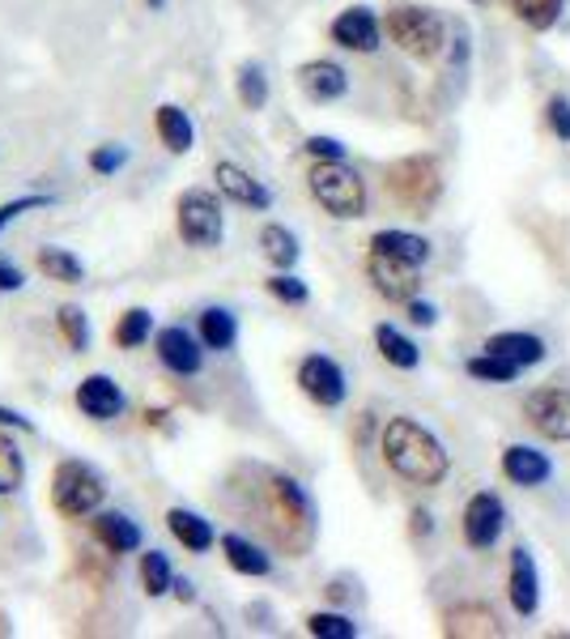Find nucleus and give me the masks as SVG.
Returning <instances> with one entry per match:
<instances>
[{"instance_id":"obj_19","label":"nucleus","mask_w":570,"mask_h":639,"mask_svg":"<svg viewBox=\"0 0 570 639\" xmlns=\"http://www.w3.org/2000/svg\"><path fill=\"white\" fill-rule=\"evenodd\" d=\"M213 179H218V188H222L230 200H239V205H252V209H268V205H272L265 184L252 179V175H247L243 166H234V162H218Z\"/></svg>"},{"instance_id":"obj_27","label":"nucleus","mask_w":570,"mask_h":639,"mask_svg":"<svg viewBox=\"0 0 570 639\" xmlns=\"http://www.w3.org/2000/svg\"><path fill=\"white\" fill-rule=\"evenodd\" d=\"M234 337H239V324H234V316H230L226 307H209L200 316V341H205V350H230Z\"/></svg>"},{"instance_id":"obj_14","label":"nucleus","mask_w":570,"mask_h":639,"mask_svg":"<svg viewBox=\"0 0 570 639\" xmlns=\"http://www.w3.org/2000/svg\"><path fill=\"white\" fill-rule=\"evenodd\" d=\"M333 43H341L345 51H380L383 26L371 9H345L341 18L333 22Z\"/></svg>"},{"instance_id":"obj_23","label":"nucleus","mask_w":570,"mask_h":639,"mask_svg":"<svg viewBox=\"0 0 570 639\" xmlns=\"http://www.w3.org/2000/svg\"><path fill=\"white\" fill-rule=\"evenodd\" d=\"M222 550H226V562L239 576H268V571H272V559H268L265 550H260L256 542L239 537V533H226V537H222Z\"/></svg>"},{"instance_id":"obj_24","label":"nucleus","mask_w":570,"mask_h":639,"mask_svg":"<svg viewBox=\"0 0 570 639\" xmlns=\"http://www.w3.org/2000/svg\"><path fill=\"white\" fill-rule=\"evenodd\" d=\"M375 346H380L383 362H392L396 371H414L421 362V350L396 328V324H380V328H375Z\"/></svg>"},{"instance_id":"obj_7","label":"nucleus","mask_w":570,"mask_h":639,"mask_svg":"<svg viewBox=\"0 0 570 639\" xmlns=\"http://www.w3.org/2000/svg\"><path fill=\"white\" fill-rule=\"evenodd\" d=\"M367 278L375 281V290H380L387 303H409V299H418L421 265L396 256V252L371 247V256H367Z\"/></svg>"},{"instance_id":"obj_2","label":"nucleus","mask_w":570,"mask_h":639,"mask_svg":"<svg viewBox=\"0 0 570 639\" xmlns=\"http://www.w3.org/2000/svg\"><path fill=\"white\" fill-rule=\"evenodd\" d=\"M380 448L387 469L400 481H409V486H421V490L426 486H439V481L447 478V469H452L447 448L439 443V435H430L414 418H392L383 427Z\"/></svg>"},{"instance_id":"obj_35","label":"nucleus","mask_w":570,"mask_h":639,"mask_svg":"<svg viewBox=\"0 0 570 639\" xmlns=\"http://www.w3.org/2000/svg\"><path fill=\"white\" fill-rule=\"evenodd\" d=\"M306 631H311L315 639H358V623L345 618V614H328V609H319V614L306 618Z\"/></svg>"},{"instance_id":"obj_9","label":"nucleus","mask_w":570,"mask_h":639,"mask_svg":"<svg viewBox=\"0 0 570 639\" xmlns=\"http://www.w3.org/2000/svg\"><path fill=\"white\" fill-rule=\"evenodd\" d=\"M524 418L536 435L554 443H570V388H536L524 400Z\"/></svg>"},{"instance_id":"obj_31","label":"nucleus","mask_w":570,"mask_h":639,"mask_svg":"<svg viewBox=\"0 0 570 639\" xmlns=\"http://www.w3.org/2000/svg\"><path fill=\"white\" fill-rule=\"evenodd\" d=\"M520 371H524V367L498 359V355H477V359H468V375H473V380H486V384H515Z\"/></svg>"},{"instance_id":"obj_39","label":"nucleus","mask_w":570,"mask_h":639,"mask_svg":"<svg viewBox=\"0 0 570 639\" xmlns=\"http://www.w3.org/2000/svg\"><path fill=\"white\" fill-rule=\"evenodd\" d=\"M545 120H549V128H554L558 141H570V98L567 94H554V98H549Z\"/></svg>"},{"instance_id":"obj_47","label":"nucleus","mask_w":570,"mask_h":639,"mask_svg":"<svg viewBox=\"0 0 570 639\" xmlns=\"http://www.w3.org/2000/svg\"><path fill=\"white\" fill-rule=\"evenodd\" d=\"M179 601H196V589H191V580H175V589H171Z\"/></svg>"},{"instance_id":"obj_43","label":"nucleus","mask_w":570,"mask_h":639,"mask_svg":"<svg viewBox=\"0 0 570 639\" xmlns=\"http://www.w3.org/2000/svg\"><path fill=\"white\" fill-rule=\"evenodd\" d=\"M409 320H414L418 328H430V324L439 320V312H434V303H421V299H409Z\"/></svg>"},{"instance_id":"obj_46","label":"nucleus","mask_w":570,"mask_h":639,"mask_svg":"<svg viewBox=\"0 0 570 639\" xmlns=\"http://www.w3.org/2000/svg\"><path fill=\"white\" fill-rule=\"evenodd\" d=\"M426 533H434V516L430 512H414V537H426Z\"/></svg>"},{"instance_id":"obj_16","label":"nucleus","mask_w":570,"mask_h":639,"mask_svg":"<svg viewBox=\"0 0 570 639\" xmlns=\"http://www.w3.org/2000/svg\"><path fill=\"white\" fill-rule=\"evenodd\" d=\"M299 85H303L306 98H315V103H337L349 90V78H345L341 65H333V60H306L303 69H299Z\"/></svg>"},{"instance_id":"obj_32","label":"nucleus","mask_w":570,"mask_h":639,"mask_svg":"<svg viewBox=\"0 0 570 639\" xmlns=\"http://www.w3.org/2000/svg\"><path fill=\"white\" fill-rule=\"evenodd\" d=\"M141 584H146V593H150V597H162V593H171V589H175V576H171V562H166V555H158V550L141 555Z\"/></svg>"},{"instance_id":"obj_8","label":"nucleus","mask_w":570,"mask_h":639,"mask_svg":"<svg viewBox=\"0 0 570 639\" xmlns=\"http://www.w3.org/2000/svg\"><path fill=\"white\" fill-rule=\"evenodd\" d=\"M179 235L191 247H218L222 243V205L213 193L191 188L179 197Z\"/></svg>"},{"instance_id":"obj_28","label":"nucleus","mask_w":570,"mask_h":639,"mask_svg":"<svg viewBox=\"0 0 570 639\" xmlns=\"http://www.w3.org/2000/svg\"><path fill=\"white\" fill-rule=\"evenodd\" d=\"M371 247H383V252H396V256H405V260H414V265H426L430 260V243L421 240V235H409V231H380Z\"/></svg>"},{"instance_id":"obj_45","label":"nucleus","mask_w":570,"mask_h":639,"mask_svg":"<svg viewBox=\"0 0 570 639\" xmlns=\"http://www.w3.org/2000/svg\"><path fill=\"white\" fill-rule=\"evenodd\" d=\"M9 290H22V274L13 265H0V294H9Z\"/></svg>"},{"instance_id":"obj_33","label":"nucleus","mask_w":570,"mask_h":639,"mask_svg":"<svg viewBox=\"0 0 570 639\" xmlns=\"http://www.w3.org/2000/svg\"><path fill=\"white\" fill-rule=\"evenodd\" d=\"M150 328H153L150 312H146V307H132V312H124L119 328H115V346H124V350H137L141 341H150Z\"/></svg>"},{"instance_id":"obj_11","label":"nucleus","mask_w":570,"mask_h":639,"mask_svg":"<svg viewBox=\"0 0 570 639\" xmlns=\"http://www.w3.org/2000/svg\"><path fill=\"white\" fill-rule=\"evenodd\" d=\"M299 388H303L315 405L337 409L345 400V371L328 359V355H306V359L299 362Z\"/></svg>"},{"instance_id":"obj_20","label":"nucleus","mask_w":570,"mask_h":639,"mask_svg":"<svg viewBox=\"0 0 570 639\" xmlns=\"http://www.w3.org/2000/svg\"><path fill=\"white\" fill-rule=\"evenodd\" d=\"M486 355H498L515 367H536V362H545V341L533 333H495L486 341Z\"/></svg>"},{"instance_id":"obj_25","label":"nucleus","mask_w":570,"mask_h":639,"mask_svg":"<svg viewBox=\"0 0 570 639\" xmlns=\"http://www.w3.org/2000/svg\"><path fill=\"white\" fill-rule=\"evenodd\" d=\"M158 137H162V146L171 150V154H188L191 150V120H188V112H179V107H158Z\"/></svg>"},{"instance_id":"obj_41","label":"nucleus","mask_w":570,"mask_h":639,"mask_svg":"<svg viewBox=\"0 0 570 639\" xmlns=\"http://www.w3.org/2000/svg\"><path fill=\"white\" fill-rule=\"evenodd\" d=\"M124 166V150H115V146H98L94 154H90V171L94 175H115Z\"/></svg>"},{"instance_id":"obj_5","label":"nucleus","mask_w":570,"mask_h":639,"mask_svg":"<svg viewBox=\"0 0 570 639\" xmlns=\"http://www.w3.org/2000/svg\"><path fill=\"white\" fill-rule=\"evenodd\" d=\"M383 31L405 56H414L421 65H430L443 51V18L421 4H392L383 18Z\"/></svg>"},{"instance_id":"obj_10","label":"nucleus","mask_w":570,"mask_h":639,"mask_svg":"<svg viewBox=\"0 0 570 639\" xmlns=\"http://www.w3.org/2000/svg\"><path fill=\"white\" fill-rule=\"evenodd\" d=\"M502 520H507L502 499H498L495 490H477V495L468 499V508H464L460 533H464V542H468L473 550H490L498 542V533H502Z\"/></svg>"},{"instance_id":"obj_37","label":"nucleus","mask_w":570,"mask_h":639,"mask_svg":"<svg viewBox=\"0 0 570 639\" xmlns=\"http://www.w3.org/2000/svg\"><path fill=\"white\" fill-rule=\"evenodd\" d=\"M56 324H60V333H65V341L73 346V350H85L90 346V324H85V312L81 307H60V316H56Z\"/></svg>"},{"instance_id":"obj_18","label":"nucleus","mask_w":570,"mask_h":639,"mask_svg":"<svg viewBox=\"0 0 570 639\" xmlns=\"http://www.w3.org/2000/svg\"><path fill=\"white\" fill-rule=\"evenodd\" d=\"M158 359L166 362L171 371H179V375H196L200 371V346H196V337L188 328L171 324V328L158 333Z\"/></svg>"},{"instance_id":"obj_36","label":"nucleus","mask_w":570,"mask_h":639,"mask_svg":"<svg viewBox=\"0 0 570 639\" xmlns=\"http://www.w3.org/2000/svg\"><path fill=\"white\" fill-rule=\"evenodd\" d=\"M22 478H26V465H22L18 443L0 435V495H13L22 486Z\"/></svg>"},{"instance_id":"obj_6","label":"nucleus","mask_w":570,"mask_h":639,"mask_svg":"<svg viewBox=\"0 0 570 639\" xmlns=\"http://www.w3.org/2000/svg\"><path fill=\"white\" fill-rule=\"evenodd\" d=\"M51 503L73 520L90 516L103 503V478L90 465H81V461H65L56 469V478H51Z\"/></svg>"},{"instance_id":"obj_22","label":"nucleus","mask_w":570,"mask_h":639,"mask_svg":"<svg viewBox=\"0 0 570 639\" xmlns=\"http://www.w3.org/2000/svg\"><path fill=\"white\" fill-rule=\"evenodd\" d=\"M166 524H171L175 542H184L191 555H205V550L218 542L213 524H209V520H200L196 512H184V508H171V512H166Z\"/></svg>"},{"instance_id":"obj_17","label":"nucleus","mask_w":570,"mask_h":639,"mask_svg":"<svg viewBox=\"0 0 570 639\" xmlns=\"http://www.w3.org/2000/svg\"><path fill=\"white\" fill-rule=\"evenodd\" d=\"M77 405H81L85 418L107 422V418H115V414L124 409V393L115 388L107 375H85V380L77 384Z\"/></svg>"},{"instance_id":"obj_29","label":"nucleus","mask_w":570,"mask_h":639,"mask_svg":"<svg viewBox=\"0 0 570 639\" xmlns=\"http://www.w3.org/2000/svg\"><path fill=\"white\" fill-rule=\"evenodd\" d=\"M562 4H567V0H511L515 18H520L524 26H533V31H549V26H558Z\"/></svg>"},{"instance_id":"obj_48","label":"nucleus","mask_w":570,"mask_h":639,"mask_svg":"<svg viewBox=\"0 0 570 639\" xmlns=\"http://www.w3.org/2000/svg\"><path fill=\"white\" fill-rule=\"evenodd\" d=\"M150 9L153 13H162V9H166V0H150Z\"/></svg>"},{"instance_id":"obj_34","label":"nucleus","mask_w":570,"mask_h":639,"mask_svg":"<svg viewBox=\"0 0 570 639\" xmlns=\"http://www.w3.org/2000/svg\"><path fill=\"white\" fill-rule=\"evenodd\" d=\"M239 103H243L247 112H260L268 103V81H265V69H260V65H243V69H239Z\"/></svg>"},{"instance_id":"obj_42","label":"nucleus","mask_w":570,"mask_h":639,"mask_svg":"<svg viewBox=\"0 0 570 639\" xmlns=\"http://www.w3.org/2000/svg\"><path fill=\"white\" fill-rule=\"evenodd\" d=\"M306 154H311V159L333 162V159H345V146L337 137H306Z\"/></svg>"},{"instance_id":"obj_38","label":"nucleus","mask_w":570,"mask_h":639,"mask_svg":"<svg viewBox=\"0 0 570 639\" xmlns=\"http://www.w3.org/2000/svg\"><path fill=\"white\" fill-rule=\"evenodd\" d=\"M268 294H272V299H281V303H290V307H303L306 299H311V294H306V281L290 278L286 269H281L277 278H268Z\"/></svg>"},{"instance_id":"obj_30","label":"nucleus","mask_w":570,"mask_h":639,"mask_svg":"<svg viewBox=\"0 0 570 639\" xmlns=\"http://www.w3.org/2000/svg\"><path fill=\"white\" fill-rule=\"evenodd\" d=\"M38 269L51 281H65V286H77L81 281V260L65 247H43L38 252Z\"/></svg>"},{"instance_id":"obj_44","label":"nucleus","mask_w":570,"mask_h":639,"mask_svg":"<svg viewBox=\"0 0 570 639\" xmlns=\"http://www.w3.org/2000/svg\"><path fill=\"white\" fill-rule=\"evenodd\" d=\"M0 427H13V431H35V427H31V418H22L18 409H4V405H0Z\"/></svg>"},{"instance_id":"obj_26","label":"nucleus","mask_w":570,"mask_h":639,"mask_svg":"<svg viewBox=\"0 0 570 639\" xmlns=\"http://www.w3.org/2000/svg\"><path fill=\"white\" fill-rule=\"evenodd\" d=\"M260 247H265V260L272 269H294V260H299V240L277 222L260 231Z\"/></svg>"},{"instance_id":"obj_13","label":"nucleus","mask_w":570,"mask_h":639,"mask_svg":"<svg viewBox=\"0 0 570 639\" xmlns=\"http://www.w3.org/2000/svg\"><path fill=\"white\" fill-rule=\"evenodd\" d=\"M507 593H511V609L520 618H533L540 609V571H536L533 555L524 546L511 550V576H507Z\"/></svg>"},{"instance_id":"obj_4","label":"nucleus","mask_w":570,"mask_h":639,"mask_svg":"<svg viewBox=\"0 0 570 639\" xmlns=\"http://www.w3.org/2000/svg\"><path fill=\"white\" fill-rule=\"evenodd\" d=\"M311 197L319 200L333 218H362L367 213V184H362V175L349 166L345 159H333V162H315L311 166Z\"/></svg>"},{"instance_id":"obj_12","label":"nucleus","mask_w":570,"mask_h":639,"mask_svg":"<svg viewBox=\"0 0 570 639\" xmlns=\"http://www.w3.org/2000/svg\"><path fill=\"white\" fill-rule=\"evenodd\" d=\"M443 636L447 639H498L502 636V618L481 601H464L443 614Z\"/></svg>"},{"instance_id":"obj_21","label":"nucleus","mask_w":570,"mask_h":639,"mask_svg":"<svg viewBox=\"0 0 570 639\" xmlns=\"http://www.w3.org/2000/svg\"><path fill=\"white\" fill-rule=\"evenodd\" d=\"M94 537H98L112 555H132V550L141 546V528L124 516V512H103V516H94Z\"/></svg>"},{"instance_id":"obj_15","label":"nucleus","mask_w":570,"mask_h":639,"mask_svg":"<svg viewBox=\"0 0 570 639\" xmlns=\"http://www.w3.org/2000/svg\"><path fill=\"white\" fill-rule=\"evenodd\" d=\"M502 478L515 481V486H545L554 478V465L545 452H536L528 443H511L502 452Z\"/></svg>"},{"instance_id":"obj_1","label":"nucleus","mask_w":570,"mask_h":639,"mask_svg":"<svg viewBox=\"0 0 570 639\" xmlns=\"http://www.w3.org/2000/svg\"><path fill=\"white\" fill-rule=\"evenodd\" d=\"M247 499L256 524L272 537V546H281L286 555H306L315 542V503L299 481L277 469H247Z\"/></svg>"},{"instance_id":"obj_40","label":"nucleus","mask_w":570,"mask_h":639,"mask_svg":"<svg viewBox=\"0 0 570 639\" xmlns=\"http://www.w3.org/2000/svg\"><path fill=\"white\" fill-rule=\"evenodd\" d=\"M51 197H18V200H4L0 205V231L13 222V218H22V213H31V209H47Z\"/></svg>"},{"instance_id":"obj_3","label":"nucleus","mask_w":570,"mask_h":639,"mask_svg":"<svg viewBox=\"0 0 570 639\" xmlns=\"http://www.w3.org/2000/svg\"><path fill=\"white\" fill-rule=\"evenodd\" d=\"M387 197L396 200L400 209H409L414 218H430V209L443 197V171L439 162L414 154V159H400L387 166Z\"/></svg>"}]
</instances>
